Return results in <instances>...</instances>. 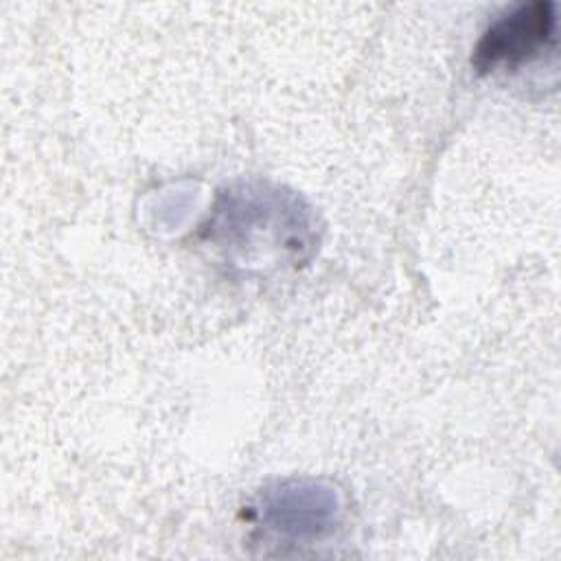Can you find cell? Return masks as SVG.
Returning a JSON list of instances; mask_svg holds the SVG:
<instances>
[{
	"mask_svg": "<svg viewBox=\"0 0 561 561\" xmlns=\"http://www.w3.org/2000/svg\"><path fill=\"white\" fill-rule=\"evenodd\" d=\"M554 4L537 0L522 4L515 11L497 18L480 37L473 50V66L478 72H493L497 68H517L537 57L554 39Z\"/></svg>",
	"mask_w": 561,
	"mask_h": 561,
	"instance_id": "1",
	"label": "cell"
}]
</instances>
